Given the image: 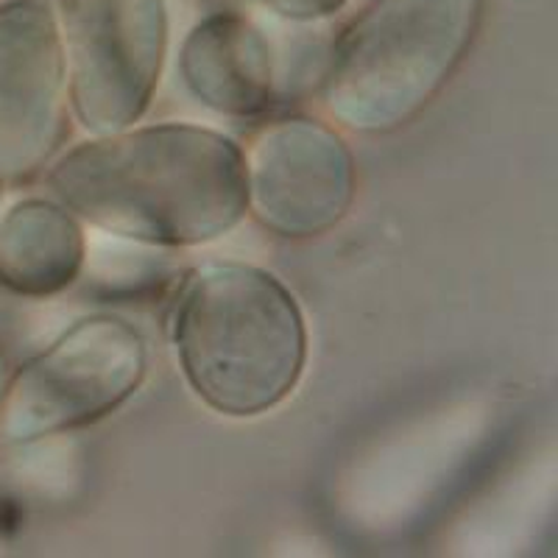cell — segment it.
I'll list each match as a JSON object with an SVG mask.
<instances>
[{"mask_svg":"<svg viewBox=\"0 0 558 558\" xmlns=\"http://www.w3.org/2000/svg\"><path fill=\"white\" fill-rule=\"evenodd\" d=\"M7 357H3V352H0V393H3V386H7Z\"/></svg>","mask_w":558,"mask_h":558,"instance_id":"8fae6325","label":"cell"},{"mask_svg":"<svg viewBox=\"0 0 558 558\" xmlns=\"http://www.w3.org/2000/svg\"><path fill=\"white\" fill-rule=\"evenodd\" d=\"M87 227L57 198H20L0 216V288L14 296H59L87 268Z\"/></svg>","mask_w":558,"mask_h":558,"instance_id":"9c48e42d","label":"cell"},{"mask_svg":"<svg viewBox=\"0 0 558 558\" xmlns=\"http://www.w3.org/2000/svg\"><path fill=\"white\" fill-rule=\"evenodd\" d=\"M177 76L198 107L229 121H257L277 101L279 59L254 20L218 12L184 34Z\"/></svg>","mask_w":558,"mask_h":558,"instance_id":"ba28073f","label":"cell"},{"mask_svg":"<svg viewBox=\"0 0 558 558\" xmlns=\"http://www.w3.org/2000/svg\"><path fill=\"white\" fill-rule=\"evenodd\" d=\"M0 204H3V179H0Z\"/></svg>","mask_w":558,"mask_h":558,"instance_id":"7c38bea8","label":"cell"},{"mask_svg":"<svg viewBox=\"0 0 558 558\" xmlns=\"http://www.w3.org/2000/svg\"><path fill=\"white\" fill-rule=\"evenodd\" d=\"M243 151L246 209L268 235L313 241L338 227L357 198V159L341 129L288 114L248 134Z\"/></svg>","mask_w":558,"mask_h":558,"instance_id":"8992f818","label":"cell"},{"mask_svg":"<svg viewBox=\"0 0 558 558\" xmlns=\"http://www.w3.org/2000/svg\"><path fill=\"white\" fill-rule=\"evenodd\" d=\"M70 104L57 12L48 0L0 7V179L32 182L68 137Z\"/></svg>","mask_w":558,"mask_h":558,"instance_id":"52a82bcc","label":"cell"},{"mask_svg":"<svg viewBox=\"0 0 558 558\" xmlns=\"http://www.w3.org/2000/svg\"><path fill=\"white\" fill-rule=\"evenodd\" d=\"M481 14L483 0H375L324 62V121L363 137L411 126L470 57Z\"/></svg>","mask_w":558,"mask_h":558,"instance_id":"3957f363","label":"cell"},{"mask_svg":"<svg viewBox=\"0 0 558 558\" xmlns=\"http://www.w3.org/2000/svg\"><path fill=\"white\" fill-rule=\"evenodd\" d=\"M70 118L109 134L146 118L168 59L166 0H59Z\"/></svg>","mask_w":558,"mask_h":558,"instance_id":"5b68a950","label":"cell"},{"mask_svg":"<svg viewBox=\"0 0 558 558\" xmlns=\"http://www.w3.org/2000/svg\"><path fill=\"white\" fill-rule=\"evenodd\" d=\"M45 184L98 235L159 252L221 241L248 216L241 143L202 123L89 134L53 157Z\"/></svg>","mask_w":558,"mask_h":558,"instance_id":"6da1fadb","label":"cell"},{"mask_svg":"<svg viewBox=\"0 0 558 558\" xmlns=\"http://www.w3.org/2000/svg\"><path fill=\"white\" fill-rule=\"evenodd\" d=\"M179 375L218 416L257 418L286 405L305 377L311 332L296 293L268 268L202 263L171 311Z\"/></svg>","mask_w":558,"mask_h":558,"instance_id":"7a4b0ae2","label":"cell"},{"mask_svg":"<svg viewBox=\"0 0 558 558\" xmlns=\"http://www.w3.org/2000/svg\"><path fill=\"white\" fill-rule=\"evenodd\" d=\"M257 3L288 23H318L349 7V0H257Z\"/></svg>","mask_w":558,"mask_h":558,"instance_id":"30bf717a","label":"cell"},{"mask_svg":"<svg viewBox=\"0 0 558 558\" xmlns=\"http://www.w3.org/2000/svg\"><path fill=\"white\" fill-rule=\"evenodd\" d=\"M148 375V341L132 322L87 316L7 377L0 445L28 447L121 411Z\"/></svg>","mask_w":558,"mask_h":558,"instance_id":"277c9868","label":"cell"}]
</instances>
